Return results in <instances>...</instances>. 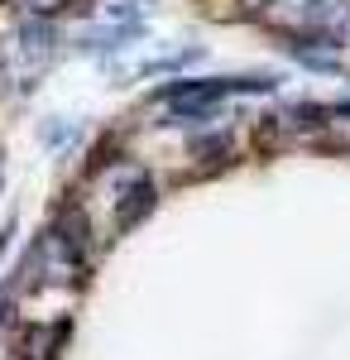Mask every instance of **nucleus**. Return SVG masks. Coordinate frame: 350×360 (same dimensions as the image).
<instances>
[{
  "label": "nucleus",
  "mask_w": 350,
  "mask_h": 360,
  "mask_svg": "<svg viewBox=\"0 0 350 360\" xmlns=\"http://www.w3.org/2000/svg\"><path fill=\"white\" fill-rule=\"evenodd\" d=\"M326 0H269L273 20H293L297 29H317V15H322Z\"/></svg>",
  "instance_id": "obj_3"
},
{
  "label": "nucleus",
  "mask_w": 350,
  "mask_h": 360,
  "mask_svg": "<svg viewBox=\"0 0 350 360\" xmlns=\"http://www.w3.org/2000/svg\"><path fill=\"white\" fill-rule=\"evenodd\" d=\"M139 25H101V29H82V49H120L125 39H135Z\"/></svg>",
  "instance_id": "obj_5"
},
{
  "label": "nucleus",
  "mask_w": 350,
  "mask_h": 360,
  "mask_svg": "<svg viewBox=\"0 0 350 360\" xmlns=\"http://www.w3.org/2000/svg\"><path fill=\"white\" fill-rule=\"evenodd\" d=\"M67 336V327L63 322H48V327H34V332L25 336V360H53V346Z\"/></svg>",
  "instance_id": "obj_4"
},
{
  "label": "nucleus",
  "mask_w": 350,
  "mask_h": 360,
  "mask_svg": "<svg viewBox=\"0 0 350 360\" xmlns=\"http://www.w3.org/2000/svg\"><path fill=\"white\" fill-rule=\"evenodd\" d=\"M317 139L336 144V149H350V106H322L317 111Z\"/></svg>",
  "instance_id": "obj_2"
},
{
  "label": "nucleus",
  "mask_w": 350,
  "mask_h": 360,
  "mask_svg": "<svg viewBox=\"0 0 350 360\" xmlns=\"http://www.w3.org/2000/svg\"><path fill=\"white\" fill-rule=\"evenodd\" d=\"M15 53L25 58V72L34 77V72L53 58V29L44 25V20H29V25L20 29V39H15Z\"/></svg>",
  "instance_id": "obj_1"
},
{
  "label": "nucleus",
  "mask_w": 350,
  "mask_h": 360,
  "mask_svg": "<svg viewBox=\"0 0 350 360\" xmlns=\"http://www.w3.org/2000/svg\"><path fill=\"white\" fill-rule=\"evenodd\" d=\"M67 0H25V10L29 15H53V10H63Z\"/></svg>",
  "instance_id": "obj_6"
}]
</instances>
